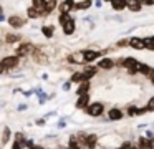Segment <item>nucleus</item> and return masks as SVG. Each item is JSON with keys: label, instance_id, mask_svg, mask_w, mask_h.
<instances>
[{"label": "nucleus", "instance_id": "obj_1", "mask_svg": "<svg viewBox=\"0 0 154 149\" xmlns=\"http://www.w3.org/2000/svg\"><path fill=\"white\" fill-rule=\"evenodd\" d=\"M118 65H119V66H124V68H126L128 71L131 73V75H134V73L139 71L141 63L137 61V60H134V58H131V56H128V58H123V60H121Z\"/></svg>", "mask_w": 154, "mask_h": 149}, {"label": "nucleus", "instance_id": "obj_2", "mask_svg": "<svg viewBox=\"0 0 154 149\" xmlns=\"http://www.w3.org/2000/svg\"><path fill=\"white\" fill-rule=\"evenodd\" d=\"M2 73H7L8 68H15L18 65V56H5L2 58Z\"/></svg>", "mask_w": 154, "mask_h": 149}, {"label": "nucleus", "instance_id": "obj_3", "mask_svg": "<svg viewBox=\"0 0 154 149\" xmlns=\"http://www.w3.org/2000/svg\"><path fill=\"white\" fill-rule=\"evenodd\" d=\"M103 111H104L103 103H93V104H90L86 108V113L90 116H100V114H103Z\"/></svg>", "mask_w": 154, "mask_h": 149}, {"label": "nucleus", "instance_id": "obj_4", "mask_svg": "<svg viewBox=\"0 0 154 149\" xmlns=\"http://www.w3.org/2000/svg\"><path fill=\"white\" fill-rule=\"evenodd\" d=\"M35 51H37V48H35L33 45H30V43H23V45H20L17 48V56H27V55L35 53Z\"/></svg>", "mask_w": 154, "mask_h": 149}, {"label": "nucleus", "instance_id": "obj_5", "mask_svg": "<svg viewBox=\"0 0 154 149\" xmlns=\"http://www.w3.org/2000/svg\"><path fill=\"white\" fill-rule=\"evenodd\" d=\"M103 51H96V50H85L83 51V61H94L96 58H100Z\"/></svg>", "mask_w": 154, "mask_h": 149}, {"label": "nucleus", "instance_id": "obj_6", "mask_svg": "<svg viewBox=\"0 0 154 149\" xmlns=\"http://www.w3.org/2000/svg\"><path fill=\"white\" fill-rule=\"evenodd\" d=\"M129 46H133V48H136V50H143V48H146V42H144V38L133 36V38L129 40Z\"/></svg>", "mask_w": 154, "mask_h": 149}, {"label": "nucleus", "instance_id": "obj_7", "mask_svg": "<svg viewBox=\"0 0 154 149\" xmlns=\"http://www.w3.org/2000/svg\"><path fill=\"white\" fill-rule=\"evenodd\" d=\"M108 118H109L111 121H118V119L123 118V111H121L119 108H111L109 111H108Z\"/></svg>", "mask_w": 154, "mask_h": 149}, {"label": "nucleus", "instance_id": "obj_8", "mask_svg": "<svg viewBox=\"0 0 154 149\" xmlns=\"http://www.w3.org/2000/svg\"><path fill=\"white\" fill-rule=\"evenodd\" d=\"M90 106V96L85 95V96H78V101H76V108L78 109H83Z\"/></svg>", "mask_w": 154, "mask_h": 149}, {"label": "nucleus", "instance_id": "obj_9", "mask_svg": "<svg viewBox=\"0 0 154 149\" xmlns=\"http://www.w3.org/2000/svg\"><path fill=\"white\" fill-rule=\"evenodd\" d=\"M88 76H86V73H75L73 76H71V81L73 83H88Z\"/></svg>", "mask_w": 154, "mask_h": 149}, {"label": "nucleus", "instance_id": "obj_10", "mask_svg": "<svg viewBox=\"0 0 154 149\" xmlns=\"http://www.w3.org/2000/svg\"><path fill=\"white\" fill-rule=\"evenodd\" d=\"M55 7H57V2H55V0H45V3H43V15H48L50 12H53Z\"/></svg>", "mask_w": 154, "mask_h": 149}, {"label": "nucleus", "instance_id": "obj_11", "mask_svg": "<svg viewBox=\"0 0 154 149\" xmlns=\"http://www.w3.org/2000/svg\"><path fill=\"white\" fill-rule=\"evenodd\" d=\"M98 65H100V68H103V70H111L114 66V61L109 60V58H101Z\"/></svg>", "mask_w": 154, "mask_h": 149}, {"label": "nucleus", "instance_id": "obj_12", "mask_svg": "<svg viewBox=\"0 0 154 149\" xmlns=\"http://www.w3.org/2000/svg\"><path fill=\"white\" fill-rule=\"evenodd\" d=\"M8 23H10V25L14 26V28H18V26H22V25L25 23V20L15 15V17H10V18H8Z\"/></svg>", "mask_w": 154, "mask_h": 149}, {"label": "nucleus", "instance_id": "obj_13", "mask_svg": "<svg viewBox=\"0 0 154 149\" xmlns=\"http://www.w3.org/2000/svg\"><path fill=\"white\" fill-rule=\"evenodd\" d=\"M126 7L129 10H133V12H139L141 7H143V3H141V2H134V0H133V2H126Z\"/></svg>", "mask_w": 154, "mask_h": 149}, {"label": "nucleus", "instance_id": "obj_14", "mask_svg": "<svg viewBox=\"0 0 154 149\" xmlns=\"http://www.w3.org/2000/svg\"><path fill=\"white\" fill-rule=\"evenodd\" d=\"M88 89H90V83H81V85L78 86V89H76V95L78 96H85Z\"/></svg>", "mask_w": 154, "mask_h": 149}, {"label": "nucleus", "instance_id": "obj_15", "mask_svg": "<svg viewBox=\"0 0 154 149\" xmlns=\"http://www.w3.org/2000/svg\"><path fill=\"white\" fill-rule=\"evenodd\" d=\"M88 7H91V2H88V0L75 2V8H78V10H85V8H88Z\"/></svg>", "mask_w": 154, "mask_h": 149}, {"label": "nucleus", "instance_id": "obj_16", "mask_svg": "<svg viewBox=\"0 0 154 149\" xmlns=\"http://www.w3.org/2000/svg\"><path fill=\"white\" fill-rule=\"evenodd\" d=\"M63 32L66 33V35H71V33L75 32V20H71V22H68L66 25L63 26Z\"/></svg>", "mask_w": 154, "mask_h": 149}, {"label": "nucleus", "instance_id": "obj_17", "mask_svg": "<svg viewBox=\"0 0 154 149\" xmlns=\"http://www.w3.org/2000/svg\"><path fill=\"white\" fill-rule=\"evenodd\" d=\"M28 17L30 18H38V17H42V12L38 8H35V7H30L28 8Z\"/></svg>", "mask_w": 154, "mask_h": 149}, {"label": "nucleus", "instance_id": "obj_18", "mask_svg": "<svg viewBox=\"0 0 154 149\" xmlns=\"http://www.w3.org/2000/svg\"><path fill=\"white\" fill-rule=\"evenodd\" d=\"M71 20H73V18L70 17V13H61V15H60V18H58V22H60L61 25L65 26L68 22H71Z\"/></svg>", "mask_w": 154, "mask_h": 149}, {"label": "nucleus", "instance_id": "obj_19", "mask_svg": "<svg viewBox=\"0 0 154 149\" xmlns=\"http://www.w3.org/2000/svg\"><path fill=\"white\" fill-rule=\"evenodd\" d=\"M137 149H149V141H147L146 138H139V141H137Z\"/></svg>", "mask_w": 154, "mask_h": 149}, {"label": "nucleus", "instance_id": "obj_20", "mask_svg": "<svg viewBox=\"0 0 154 149\" xmlns=\"http://www.w3.org/2000/svg\"><path fill=\"white\" fill-rule=\"evenodd\" d=\"M53 25H48V26H43V28H42V33H43L45 36H48V38H50L51 35H53Z\"/></svg>", "mask_w": 154, "mask_h": 149}, {"label": "nucleus", "instance_id": "obj_21", "mask_svg": "<svg viewBox=\"0 0 154 149\" xmlns=\"http://www.w3.org/2000/svg\"><path fill=\"white\" fill-rule=\"evenodd\" d=\"M20 40V36L18 35H14V33H8V35H5V42L7 43H15Z\"/></svg>", "mask_w": 154, "mask_h": 149}, {"label": "nucleus", "instance_id": "obj_22", "mask_svg": "<svg viewBox=\"0 0 154 149\" xmlns=\"http://www.w3.org/2000/svg\"><path fill=\"white\" fill-rule=\"evenodd\" d=\"M8 139H10V129L5 128V129H4V136H2V144H7Z\"/></svg>", "mask_w": 154, "mask_h": 149}, {"label": "nucleus", "instance_id": "obj_23", "mask_svg": "<svg viewBox=\"0 0 154 149\" xmlns=\"http://www.w3.org/2000/svg\"><path fill=\"white\" fill-rule=\"evenodd\" d=\"M111 7L114 10H123L126 7V2H111Z\"/></svg>", "mask_w": 154, "mask_h": 149}, {"label": "nucleus", "instance_id": "obj_24", "mask_svg": "<svg viewBox=\"0 0 154 149\" xmlns=\"http://www.w3.org/2000/svg\"><path fill=\"white\" fill-rule=\"evenodd\" d=\"M128 113H129L131 116H133V114H139L141 109H139V108H136V106H129V108H128Z\"/></svg>", "mask_w": 154, "mask_h": 149}, {"label": "nucleus", "instance_id": "obj_25", "mask_svg": "<svg viewBox=\"0 0 154 149\" xmlns=\"http://www.w3.org/2000/svg\"><path fill=\"white\" fill-rule=\"evenodd\" d=\"M144 108H146V111H154V98H151Z\"/></svg>", "mask_w": 154, "mask_h": 149}, {"label": "nucleus", "instance_id": "obj_26", "mask_svg": "<svg viewBox=\"0 0 154 149\" xmlns=\"http://www.w3.org/2000/svg\"><path fill=\"white\" fill-rule=\"evenodd\" d=\"M144 42H146V48L154 50V42L151 40V36H149V38H144Z\"/></svg>", "mask_w": 154, "mask_h": 149}, {"label": "nucleus", "instance_id": "obj_27", "mask_svg": "<svg viewBox=\"0 0 154 149\" xmlns=\"http://www.w3.org/2000/svg\"><path fill=\"white\" fill-rule=\"evenodd\" d=\"M149 149H154V139H151V141H149Z\"/></svg>", "mask_w": 154, "mask_h": 149}, {"label": "nucleus", "instance_id": "obj_28", "mask_svg": "<svg viewBox=\"0 0 154 149\" xmlns=\"http://www.w3.org/2000/svg\"><path fill=\"white\" fill-rule=\"evenodd\" d=\"M63 89H70V83H65V85H63Z\"/></svg>", "mask_w": 154, "mask_h": 149}, {"label": "nucleus", "instance_id": "obj_29", "mask_svg": "<svg viewBox=\"0 0 154 149\" xmlns=\"http://www.w3.org/2000/svg\"><path fill=\"white\" fill-rule=\"evenodd\" d=\"M151 81H152V83H154V76H152V78H151Z\"/></svg>", "mask_w": 154, "mask_h": 149}, {"label": "nucleus", "instance_id": "obj_30", "mask_svg": "<svg viewBox=\"0 0 154 149\" xmlns=\"http://www.w3.org/2000/svg\"><path fill=\"white\" fill-rule=\"evenodd\" d=\"M151 40H152V42H154V36H151Z\"/></svg>", "mask_w": 154, "mask_h": 149}]
</instances>
